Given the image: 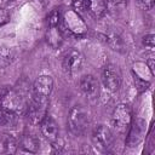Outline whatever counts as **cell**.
Masks as SVG:
<instances>
[{
  "mask_svg": "<svg viewBox=\"0 0 155 155\" xmlns=\"http://www.w3.org/2000/svg\"><path fill=\"white\" fill-rule=\"evenodd\" d=\"M148 65H149V69L151 71V74L155 73V69H154V59H149L148 61Z\"/></svg>",
  "mask_w": 155,
  "mask_h": 155,
  "instance_id": "26",
  "label": "cell"
},
{
  "mask_svg": "<svg viewBox=\"0 0 155 155\" xmlns=\"http://www.w3.org/2000/svg\"><path fill=\"white\" fill-rule=\"evenodd\" d=\"M53 90V79L50 75H40L33 85V96L38 98H46Z\"/></svg>",
  "mask_w": 155,
  "mask_h": 155,
  "instance_id": "8",
  "label": "cell"
},
{
  "mask_svg": "<svg viewBox=\"0 0 155 155\" xmlns=\"http://www.w3.org/2000/svg\"><path fill=\"white\" fill-rule=\"evenodd\" d=\"M47 107H48V99L38 98L33 96L30 102L28 103L25 115L28 116L31 124L39 125L42 121V119L47 115Z\"/></svg>",
  "mask_w": 155,
  "mask_h": 155,
  "instance_id": "4",
  "label": "cell"
},
{
  "mask_svg": "<svg viewBox=\"0 0 155 155\" xmlns=\"http://www.w3.org/2000/svg\"><path fill=\"white\" fill-rule=\"evenodd\" d=\"M46 38L48 45L53 48H58L63 44V34L58 27H48Z\"/></svg>",
  "mask_w": 155,
  "mask_h": 155,
  "instance_id": "16",
  "label": "cell"
},
{
  "mask_svg": "<svg viewBox=\"0 0 155 155\" xmlns=\"http://www.w3.org/2000/svg\"><path fill=\"white\" fill-rule=\"evenodd\" d=\"M18 115L0 107V127H13L17 124Z\"/></svg>",
  "mask_w": 155,
  "mask_h": 155,
  "instance_id": "17",
  "label": "cell"
},
{
  "mask_svg": "<svg viewBox=\"0 0 155 155\" xmlns=\"http://www.w3.org/2000/svg\"><path fill=\"white\" fill-rule=\"evenodd\" d=\"M137 2L144 10H150V8H153V6L155 4V0H137Z\"/></svg>",
  "mask_w": 155,
  "mask_h": 155,
  "instance_id": "24",
  "label": "cell"
},
{
  "mask_svg": "<svg viewBox=\"0 0 155 155\" xmlns=\"http://www.w3.org/2000/svg\"><path fill=\"white\" fill-rule=\"evenodd\" d=\"M144 126L145 124L142 120H136L133 124L131 122L127 139H126V144L128 147H136L142 142L144 137Z\"/></svg>",
  "mask_w": 155,
  "mask_h": 155,
  "instance_id": "12",
  "label": "cell"
},
{
  "mask_svg": "<svg viewBox=\"0 0 155 155\" xmlns=\"http://www.w3.org/2000/svg\"><path fill=\"white\" fill-rule=\"evenodd\" d=\"M10 21V15L8 12L4 8V7H0V27L6 24L7 22Z\"/></svg>",
  "mask_w": 155,
  "mask_h": 155,
  "instance_id": "23",
  "label": "cell"
},
{
  "mask_svg": "<svg viewBox=\"0 0 155 155\" xmlns=\"http://www.w3.org/2000/svg\"><path fill=\"white\" fill-rule=\"evenodd\" d=\"M15 54L10 47L0 46V68H6L13 62Z\"/></svg>",
  "mask_w": 155,
  "mask_h": 155,
  "instance_id": "18",
  "label": "cell"
},
{
  "mask_svg": "<svg viewBox=\"0 0 155 155\" xmlns=\"http://www.w3.org/2000/svg\"><path fill=\"white\" fill-rule=\"evenodd\" d=\"M8 88H10V87H7V86H2V87H0V101H1V98L5 96V93L8 91Z\"/></svg>",
  "mask_w": 155,
  "mask_h": 155,
  "instance_id": "25",
  "label": "cell"
},
{
  "mask_svg": "<svg viewBox=\"0 0 155 155\" xmlns=\"http://www.w3.org/2000/svg\"><path fill=\"white\" fill-rule=\"evenodd\" d=\"M113 4H122V2H125L126 0H110Z\"/></svg>",
  "mask_w": 155,
  "mask_h": 155,
  "instance_id": "28",
  "label": "cell"
},
{
  "mask_svg": "<svg viewBox=\"0 0 155 155\" xmlns=\"http://www.w3.org/2000/svg\"><path fill=\"white\" fill-rule=\"evenodd\" d=\"M107 11V0H86V12L94 18H101Z\"/></svg>",
  "mask_w": 155,
  "mask_h": 155,
  "instance_id": "14",
  "label": "cell"
},
{
  "mask_svg": "<svg viewBox=\"0 0 155 155\" xmlns=\"http://www.w3.org/2000/svg\"><path fill=\"white\" fill-rule=\"evenodd\" d=\"M82 61H84V57H82V54L78 50H74V48L69 50L65 53V56L63 58V62H62L64 71L68 73V74L76 73L81 68Z\"/></svg>",
  "mask_w": 155,
  "mask_h": 155,
  "instance_id": "11",
  "label": "cell"
},
{
  "mask_svg": "<svg viewBox=\"0 0 155 155\" xmlns=\"http://www.w3.org/2000/svg\"><path fill=\"white\" fill-rule=\"evenodd\" d=\"M0 107L18 116H22V115H25L27 113L28 102L24 99V97L19 92H17L16 90L8 88V91L5 93V96L0 101Z\"/></svg>",
  "mask_w": 155,
  "mask_h": 155,
  "instance_id": "1",
  "label": "cell"
},
{
  "mask_svg": "<svg viewBox=\"0 0 155 155\" xmlns=\"http://www.w3.org/2000/svg\"><path fill=\"white\" fill-rule=\"evenodd\" d=\"M88 126V116L81 105H74L68 114V127L75 136H81Z\"/></svg>",
  "mask_w": 155,
  "mask_h": 155,
  "instance_id": "2",
  "label": "cell"
},
{
  "mask_svg": "<svg viewBox=\"0 0 155 155\" xmlns=\"http://www.w3.org/2000/svg\"><path fill=\"white\" fill-rule=\"evenodd\" d=\"M18 145L21 147L22 150H24L27 153H36L39 150L40 142L35 136L25 133L21 137V139L18 142Z\"/></svg>",
  "mask_w": 155,
  "mask_h": 155,
  "instance_id": "15",
  "label": "cell"
},
{
  "mask_svg": "<svg viewBox=\"0 0 155 155\" xmlns=\"http://www.w3.org/2000/svg\"><path fill=\"white\" fill-rule=\"evenodd\" d=\"M79 87L88 99H96L99 96V82L93 75H84L79 81Z\"/></svg>",
  "mask_w": 155,
  "mask_h": 155,
  "instance_id": "10",
  "label": "cell"
},
{
  "mask_svg": "<svg viewBox=\"0 0 155 155\" xmlns=\"http://www.w3.org/2000/svg\"><path fill=\"white\" fill-rule=\"evenodd\" d=\"M18 148V140L10 133L0 134V154H15Z\"/></svg>",
  "mask_w": 155,
  "mask_h": 155,
  "instance_id": "13",
  "label": "cell"
},
{
  "mask_svg": "<svg viewBox=\"0 0 155 155\" xmlns=\"http://www.w3.org/2000/svg\"><path fill=\"white\" fill-rule=\"evenodd\" d=\"M74 11H76L79 15L84 11H86V0H74L73 2Z\"/></svg>",
  "mask_w": 155,
  "mask_h": 155,
  "instance_id": "22",
  "label": "cell"
},
{
  "mask_svg": "<svg viewBox=\"0 0 155 155\" xmlns=\"http://www.w3.org/2000/svg\"><path fill=\"white\" fill-rule=\"evenodd\" d=\"M11 1H13V0H0V7H4L6 5H8Z\"/></svg>",
  "mask_w": 155,
  "mask_h": 155,
  "instance_id": "27",
  "label": "cell"
},
{
  "mask_svg": "<svg viewBox=\"0 0 155 155\" xmlns=\"http://www.w3.org/2000/svg\"><path fill=\"white\" fill-rule=\"evenodd\" d=\"M131 122H132V114L130 107L124 103L116 105L111 115V126L114 131H116L120 134L126 133L131 126Z\"/></svg>",
  "mask_w": 155,
  "mask_h": 155,
  "instance_id": "3",
  "label": "cell"
},
{
  "mask_svg": "<svg viewBox=\"0 0 155 155\" xmlns=\"http://www.w3.org/2000/svg\"><path fill=\"white\" fill-rule=\"evenodd\" d=\"M105 41H107V44H108L113 50L119 51V52H122V51H124L125 44H124L122 39H121L117 34H115V33L108 34V35L105 36Z\"/></svg>",
  "mask_w": 155,
  "mask_h": 155,
  "instance_id": "19",
  "label": "cell"
},
{
  "mask_svg": "<svg viewBox=\"0 0 155 155\" xmlns=\"http://www.w3.org/2000/svg\"><path fill=\"white\" fill-rule=\"evenodd\" d=\"M92 143L98 151H108L113 143V133L110 128L105 125H98L92 132Z\"/></svg>",
  "mask_w": 155,
  "mask_h": 155,
  "instance_id": "5",
  "label": "cell"
},
{
  "mask_svg": "<svg viewBox=\"0 0 155 155\" xmlns=\"http://www.w3.org/2000/svg\"><path fill=\"white\" fill-rule=\"evenodd\" d=\"M39 125H40V130H41L42 136L48 142H51L52 144L58 142V139H59V128H58V125H57V122L54 121V119L52 116L46 115Z\"/></svg>",
  "mask_w": 155,
  "mask_h": 155,
  "instance_id": "9",
  "label": "cell"
},
{
  "mask_svg": "<svg viewBox=\"0 0 155 155\" xmlns=\"http://www.w3.org/2000/svg\"><path fill=\"white\" fill-rule=\"evenodd\" d=\"M102 81L107 90L116 92L121 85V75L117 67L114 64H107L102 71Z\"/></svg>",
  "mask_w": 155,
  "mask_h": 155,
  "instance_id": "6",
  "label": "cell"
},
{
  "mask_svg": "<svg viewBox=\"0 0 155 155\" xmlns=\"http://www.w3.org/2000/svg\"><path fill=\"white\" fill-rule=\"evenodd\" d=\"M142 42H143V45H144L145 47L153 50V48H154V45H155V36H154V34H148V35H145V36L143 38Z\"/></svg>",
  "mask_w": 155,
  "mask_h": 155,
  "instance_id": "21",
  "label": "cell"
},
{
  "mask_svg": "<svg viewBox=\"0 0 155 155\" xmlns=\"http://www.w3.org/2000/svg\"><path fill=\"white\" fill-rule=\"evenodd\" d=\"M64 24L68 29L69 33H73L75 35H84L87 31V25L84 22V19H81L80 15L71 10L68 11L64 15Z\"/></svg>",
  "mask_w": 155,
  "mask_h": 155,
  "instance_id": "7",
  "label": "cell"
},
{
  "mask_svg": "<svg viewBox=\"0 0 155 155\" xmlns=\"http://www.w3.org/2000/svg\"><path fill=\"white\" fill-rule=\"evenodd\" d=\"M61 23V12L57 8H53L47 15V24L48 27H58Z\"/></svg>",
  "mask_w": 155,
  "mask_h": 155,
  "instance_id": "20",
  "label": "cell"
}]
</instances>
